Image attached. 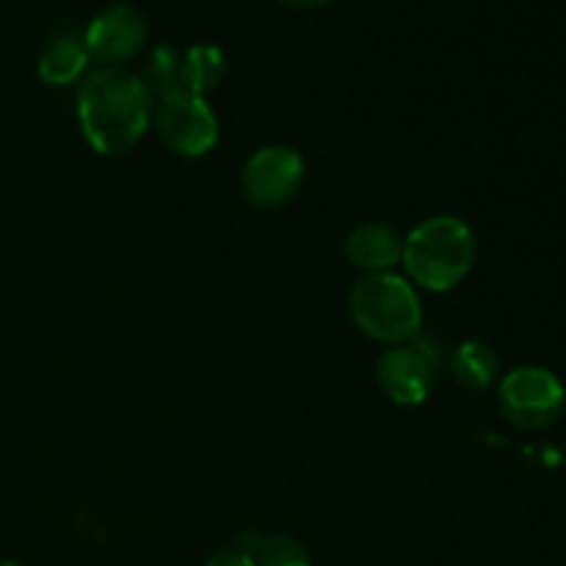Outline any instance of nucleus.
<instances>
[{
	"label": "nucleus",
	"mask_w": 566,
	"mask_h": 566,
	"mask_svg": "<svg viewBox=\"0 0 566 566\" xmlns=\"http://www.w3.org/2000/svg\"><path fill=\"white\" fill-rule=\"evenodd\" d=\"M379 385L401 407H418L431 396L437 379V363L420 346H396L379 359Z\"/></svg>",
	"instance_id": "obj_8"
},
{
	"label": "nucleus",
	"mask_w": 566,
	"mask_h": 566,
	"mask_svg": "<svg viewBox=\"0 0 566 566\" xmlns=\"http://www.w3.org/2000/svg\"><path fill=\"white\" fill-rule=\"evenodd\" d=\"M346 254L357 269L368 274H385V271H392V265L401 263L403 238L392 227L370 221V224H359L348 235Z\"/></svg>",
	"instance_id": "obj_9"
},
{
	"label": "nucleus",
	"mask_w": 566,
	"mask_h": 566,
	"mask_svg": "<svg viewBox=\"0 0 566 566\" xmlns=\"http://www.w3.org/2000/svg\"><path fill=\"white\" fill-rule=\"evenodd\" d=\"M348 313L363 335L390 346L412 340L423 324L418 291L392 271L365 274L348 296Z\"/></svg>",
	"instance_id": "obj_3"
},
{
	"label": "nucleus",
	"mask_w": 566,
	"mask_h": 566,
	"mask_svg": "<svg viewBox=\"0 0 566 566\" xmlns=\"http://www.w3.org/2000/svg\"><path fill=\"white\" fill-rule=\"evenodd\" d=\"M497 401L509 423L523 431H542L564 415L566 390L551 370L525 365L503 376Z\"/></svg>",
	"instance_id": "obj_4"
},
{
	"label": "nucleus",
	"mask_w": 566,
	"mask_h": 566,
	"mask_svg": "<svg viewBox=\"0 0 566 566\" xmlns=\"http://www.w3.org/2000/svg\"><path fill=\"white\" fill-rule=\"evenodd\" d=\"M77 122L99 155H125L136 147L153 119V94L122 66L88 70L77 83Z\"/></svg>",
	"instance_id": "obj_1"
},
{
	"label": "nucleus",
	"mask_w": 566,
	"mask_h": 566,
	"mask_svg": "<svg viewBox=\"0 0 566 566\" xmlns=\"http://www.w3.org/2000/svg\"><path fill=\"white\" fill-rule=\"evenodd\" d=\"M147 17L136 6L116 3L99 11L88 22L83 42H86L92 61H99L103 66H116L133 59L147 44Z\"/></svg>",
	"instance_id": "obj_7"
},
{
	"label": "nucleus",
	"mask_w": 566,
	"mask_h": 566,
	"mask_svg": "<svg viewBox=\"0 0 566 566\" xmlns=\"http://www.w3.org/2000/svg\"><path fill=\"white\" fill-rule=\"evenodd\" d=\"M205 566H254V562L247 556V553L238 551V547H227V551L213 553Z\"/></svg>",
	"instance_id": "obj_15"
},
{
	"label": "nucleus",
	"mask_w": 566,
	"mask_h": 566,
	"mask_svg": "<svg viewBox=\"0 0 566 566\" xmlns=\"http://www.w3.org/2000/svg\"><path fill=\"white\" fill-rule=\"evenodd\" d=\"M304 182V160L296 149L263 147L243 166V193L254 208L274 210L291 202Z\"/></svg>",
	"instance_id": "obj_6"
},
{
	"label": "nucleus",
	"mask_w": 566,
	"mask_h": 566,
	"mask_svg": "<svg viewBox=\"0 0 566 566\" xmlns=\"http://www.w3.org/2000/svg\"><path fill=\"white\" fill-rule=\"evenodd\" d=\"M92 55H88L86 42L77 33H55L48 48L39 55V77L50 86H70L77 83L88 72Z\"/></svg>",
	"instance_id": "obj_10"
},
{
	"label": "nucleus",
	"mask_w": 566,
	"mask_h": 566,
	"mask_svg": "<svg viewBox=\"0 0 566 566\" xmlns=\"http://www.w3.org/2000/svg\"><path fill=\"white\" fill-rule=\"evenodd\" d=\"M401 260L415 285L437 293L451 291L475 263L473 230L457 216H437L403 238Z\"/></svg>",
	"instance_id": "obj_2"
},
{
	"label": "nucleus",
	"mask_w": 566,
	"mask_h": 566,
	"mask_svg": "<svg viewBox=\"0 0 566 566\" xmlns=\"http://www.w3.org/2000/svg\"><path fill=\"white\" fill-rule=\"evenodd\" d=\"M227 61L216 44H193L182 53V88L193 94H208L224 81Z\"/></svg>",
	"instance_id": "obj_13"
},
{
	"label": "nucleus",
	"mask_w": 566,
	"mask_h": 566,
	"mask_svg": "<svg viewBox=\"0 0 566 566\" xmlns=\"http://www.w3.org/2000/svg\"><path fill=\"white\" fill-rule=\"evenodd\" d=\"M0 566H20V564H14V562H3Z\"/></svg>",
	"instance_id": "obj_17"
},
{
	"label": "nucleus",
	"mask_w": 566,
	"mask_h": 566,
	"mask_svg": "<svg viewBox=\"0 0 566 566\" xmlns=\"http://www.w3.org/2000/svg\"><path fill=\"white\" fill-rule=\"evenodd\" d=\"M238 551L247 553L254 566H313L310 564V553L304 551L302 542L282 534L247 531L238 539Z\"/></svg>",
	"instance_id": "obj_11"
},
{
	"label": "nucleus",
	"mask_w": 566,
	"mask_h": 566,
	"mask_svg": "<svg viewBox=\"0 0 566 566\" xmlns=\"http://www.w3.org/2000/svg\"><path fill=\"white\" fill-rule=\"evenodd\" d=\"M155 125L166 147L182 158H199L219 142V119L213 108L202 94L186 92V88L160 97Z\"/></svg>",
	"instance_id": "obj_5"
},
{
	"label": "nucleus",
	"mask_w": 566,
	"mask_h": 566,
	"mask_svg": "<svg viewBox=\"0 0 566 566\" xmlns=\"http://www.w3.org/2000/svg\"><path fill=\"white\" fill-rule=\"evenodd\" d=\"M282 3L291 6V9H315V6H324L329 0H282Z\"/></svg>",
	"instance_id": "obj_16"
},
{
	"label": "nucleus",
	"mask_w": 566,
	"mask_h": 566,
	"mask_svg": "<svg viewBox=\"0 0 566 566\" xmlns=\"http://www.w3.org/2000/svg\"><path fill=\"white\" fill-rule=\"evenodd\" d=\"M451 374L468 390H486L501 374V359L495 348L481 340H468L453 352Z\"/></svg>",
	"instance_id": "obj_12"
},
{
	"label": "nucleus",
	"mask_w": 566,
	"mask_h": 566,
	"mask_svg": "<svg viewBox=\"0 0 566 566\" xmlns=\"http://www.w3.org/2000/svg\"><path fill=\"white\" fill-rule=\"evenodd\" d=\"M144 86L153 97H166L182 88V53L171 44H158L144 66Z\"/></svg>",
	"instance_id": "obj_14"
}]
</instances>
